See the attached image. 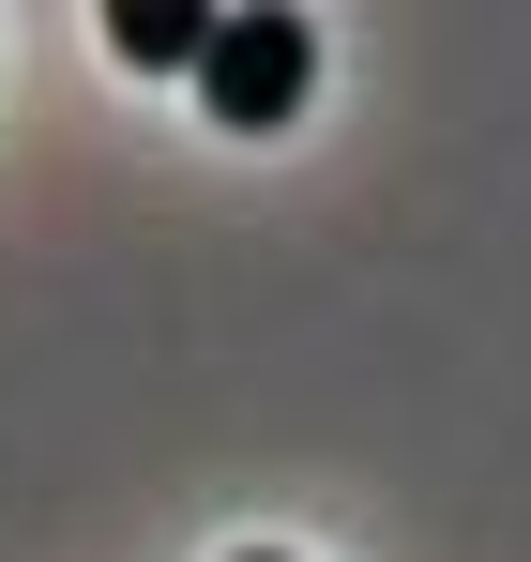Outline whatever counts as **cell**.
Wrapping results in <instances>:
<instances>
[{
    "label": "cell",
    "instance_id": "obj_3",
    "mask_svg": "<svg viewBox=\"0 0 531 562\" xmlns=\"http://www.w3.org/2000/svg\"><path fill=\"white\" fill-rule=\"evenodd\" d=\"M244 562H273V548H244Z\"/></svg>",
    "mask_w": 531,
    "mask_h": 562
},
{
    "label": "cell",
    "instance_id": "obj_1",
    "mask_svg": "<svg viewBox=\"0 0 531 562\" xmlns=\"http://www.w3.org/2000/svg\"><path fill=\"white\" fill-rule=\"evenodd\" d=\"M319 92V31L304 15H213V61H197V106L228 137H273L289 106Z\"/></svg>",
    "mask_w": 531,
    "mask_h": 562
},
{
    "label": "cell",
    "instance_id": "obj_2",
    "mask_svg": "<svg viewBox=\"0 0 531 562\" xmlns=\"http://www.w3.org/2000/svg\"><path fill=\"white\" fill-rule=\"evenodd\" d=\"M106 46H122V61H137V77H197V61H213V15H197V0H106Z\"/></svg>",
    "mask_w": 531,
    "mask_h": 562
}]
</instances>
